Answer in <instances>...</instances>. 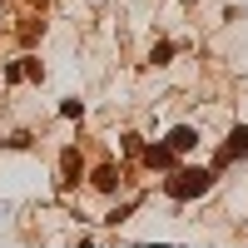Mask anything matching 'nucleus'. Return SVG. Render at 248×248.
<instances>
[{"label":"nucleus","instance_id":"1","mask_svg":"<svg viewBox=\"0 0 248 248\" xmlns=\"http://www.w3.org/2000/svg\"><path fill=\"white\" fill-rule=\"evenodd\" d=\"M214 189V169H179L169 184H164V194H169V199H199V194H209Z\"/></svg>","mask_w":248,"mask_h":248},{"label":"nucleus","instance_id":"2","mask_svg":"<svg viewBox=\"0 0 248 248\" xmlns=\"http://www.w3.org/2000/svg\"><path fill=\"white\" fill-rule=\"evenodd\" d=\"M243 154H248V124H238V129L229 134V144H223V149H218V159H214V169H223L229 159H243Z\"/></svg>","mask_w":248,"mask_h":248},{"label":"nucleus","instance_id":"3","mask_svg":"<svg viewBox=\"0 0 248 248\" xmlns=\"http://www.w3.org/2000/svg\"><path fill=\"white\" fill-rule=\"evenodd\" d=\"M194 144H199V134L189 129V124H179V129L169 134V149H174V154H189V149H194Z\"/></svg>","mask_w":248,"mask_h":248},{"label":"nucleus","instance_id":"4","mask_svg":"<svg viewBox=\"0 0 248 248\" xmlns=\"http://www.w3.org/2000/svg\"><path fill=\"white\" fill-rule=\"evenodd\" d=\"M144 164H149V169H169L174 149H169V144H154V149H144Z\"/></svg>","mask_w":248,"mask_h":248},{"label":"nucleus","instance_id":"5","mask_svg":"<svg viewBox=\"0 0 248 248\" xmlns=\"http://www.w3.org/2000/svg\"><path fill=\"white\" fill-rule=\"evenodd\" d=\"M94 189H105V194L119 189V169H114V164H99V169H94Z\"/></svg>","mask_w":248,"mask_h":248}]
</instances>
